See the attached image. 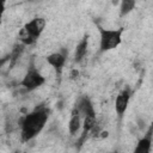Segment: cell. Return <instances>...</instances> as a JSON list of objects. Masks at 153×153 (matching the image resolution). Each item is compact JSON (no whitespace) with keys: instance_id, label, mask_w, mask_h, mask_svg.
<instances>
[{"instance_id":"obj_1","label":"cell","mask_w":153,"mask_h":153,"mask_svg":"<svg viewBox=\"0 0 153 153\" xmlns=\"http://www.w3.org/2000/svg\"><path fill=\"white\" fill-rule=\"evenodd\" d=\"M48 120V111L44 108H36L35 111L25 115L20 120L22 137L24 141L33 139L45 126Z\"/></svg>"},{"instance_id":"obj_2","label":"cell","mask_w":153,"mask_h":153,"mask_svg":"<svg viewBox=\"0 0 153 153\" xmlns=\"http://www.w3.org/2000/svg\"><path fill=\"white\" fill-rule=\"evenodd\" d=\"M100 32V42L99 47L102 51H108L111 49L117 48L121 42H122V33L123 29H117V30H108V29H102L99 27Z\"/></svg>"},{"instance_id":"obj_3","label":"cell","mask_w":153,"mask_h":153,"mask_svg":"<svg viewBox=\"0 0 153 153\" xmlns=\"http://www.w3.org/2000/svg\"><path fill=\"white\" fill-rule=\"evenodd\" d=\"M44 82H45V78L33 66H31L29 67L24 78L22 79L20 86L25 88V91H33L35 88L42 86Z\"/></svg>"},{"instance_id":"obj_4","label":"cell","mask_w":153,"mask_h":153,"mask_svg":"<svg viewBox=\"0 0 153 153\" xmlns=\"http://www.w3.org/2000/svg\"><path fill=\"white\" fill-rule=\"evenodd\" d=\"M45 27V19L42 18V17H37V18H33L31 19L29 23L25 24L24 29L31 35L33 36L35 38H38L41 36V33L43 32Z\"/></svg>"},{"instance_id":"obj_5","label":"cell","mask_w":153,"mask_h":153,"mask_svg":"<svg viewBox=\"0 0 153 153\" xmlns=\"http://www.w3.org/2000/svg\"><path fill=\"white\" fill-rule=\"evenodd\" d=\"M129 99H130V92L129 90H122L117 96H116V99H115V110L117 112L118 116H122L127 108H128V104H129Z\"/></svg>"},{"instance_id":"obj_6","label":"cell","mask_w":153,"mask_h":153,"mask_svg":"<svg viewBox=\"0 0 153 153\" xmlns=\"http://www.w3.org/2000/svg\"><path fill=\"white\" fill-rule=\"evenodd\" d=\"M75 109L78 110L79 115H80L82 118H84L85 116H96L93 105H92L91 100H90L86 96L78 99V103H76V105H75Z\"/></svg>"},{"instance_id":"obj_7","label":"cell","mask_w":153,"mask_h":153,"mask_svg":"<svg viewBox=\"0 0 153 153\" xmlns=\"http://www.w3.org/2000/svg\"><path fill=\"white\" fill-rule=\"evenodd\" d=\"M47 62L48 65H50L54 69H56L57 72H60L66 62V53H51L50 55L47 56Z\"/></svg>"},{"instance_id":"obj_8","label":"cell","mask_w":153,"mask_h":153,"mask_svg":"<svg viewBox=\"0 0 153 153\" xmlns=\"http://www.w3.org/2000/svg\"><path fill=\"white\" fill-rule=\"evenodd\" d=\"M151 145H152V127L148 128V131L146 133V135L139 141L135 152L136 153H148L151 149Z\"/></svg>"},{"instance_id":"obj_9","label":"cell","mask_w":153,"mask_h":153,"mask_svg":"<svg viewBox=\"0 0 153 153\" xmlns=\"http://www.w3.org/2000/svg\"><path fill=\"white\" fill-rule=\"evenodd\" d=\"M81 127V116L79 115L78 110L74 108L73 111H72V115H71V120H69V123H68V129H69V133L72 135H74L75 133L79 131Z\"/></svg>"},{"instance_id":"obj_10","label":"cell","mask_w":153,"mask_h":153,"mask_svg":"<svg viewBox=\"0 0 153 153\" xmlns=\"http://www.w3.org/2000/svg\"><path fill=\"white\" fill-rule=\"evenodd\" d=\"M86 51H87V37H84V38L79 42V44L76 45V48H75L74 60H75L76 62H80V61L85 57Z\"/></svg>"},{"instance_id":"obj_11","label":"cell","mask_w":153,"mask_h":153,"mask_svg":"<svg viewBox=\"0 0 153 153\" xmlns=\"http://www.w3.org/2000/svg\"><path fill=\"white\" fill-rule=\"evenodd\" d=\"M120 1H121V6H120L121 16H126L130 13L136 5V0H120Z\"/></svg>"},{"instance_id":"obj_12","label":"cell","mask_w":153,"mask_h":153,"mask_svg":"<svg viewBox=\"0 0 153 153\" xmlns=\"http://www.w3.org/2000/svg\"><path fill=\"white\" fill-rule=\"evenodd\" d=\"M19 38H20L22 43L25 44V45H31V44H33V43L36 42V39H37V38H35L33 36H31L24 27L19 31Z\"/></svg>"},{"instance_id":"obj_13","label":"cell","mask_w":153,"mask_h":153,"mask_svg":"<svg viewBox=\"0 0 153 153\" xmlns=\"http://www.w3.org/2000/svg\"><path fill=\"white\" fill-rule=\"evenodd\" d=\"M96 116H85L84 117V123H82V131L85 133H90V130L93 128V126L96 124Z\"/></svg>"},{"instance_id":"obj_14","label":"cell","mask_w":153,"mask_h":153,"mask_svg":"<svg viewBox=\"0 0 153 153\" xmlns=\"http://www.w3.org/2000/svg\"><path fill=\"white\" fill-rule=\"evenodd\" d=\"M137 128L140 129V130H145V128H146V121L145 120H142V118H137Z\"/></svg>"},{"instance_id":"obj_15","label":"cell","mask_w":153,"mask_h":153,"mask_svg":"<svg viewBox=\"0 0 153 153\" xmlns=\"http://www.w3.org/2000/svg\"><path fill=\"white\" fill-rule=\"evenodd\" d=\"M78 75H79V72L76 69H72V72H71V79H76Z\"/></svg>"},{"instance_id":"obj_16","label":"cell","mask_w":153,"mask_h":153,"mask_svg":"<svg viewBox=\"0 0 153 153\" xmlns=\"http://www.w3.org/2000/svg\"><path fill=\"white\" fill-rule=\"evenodd\" d=\"M111 2H112V5H115V6H116V5L120 2V0H111Z\"/></svg>"},{"instance_id":"obj_17","label":"cell","mask_w":153,"mask_h":153,"mask_svg":"<svg viewBox=\"0 0 153 153\" xmlns=\"http://www.w3.org/2000/svg\"><path fill=\"white\" fill-rule=\"evenodd\" d=\"M5 1L6 0H0V4H5Z\"/></svg>"}]
</instances>
